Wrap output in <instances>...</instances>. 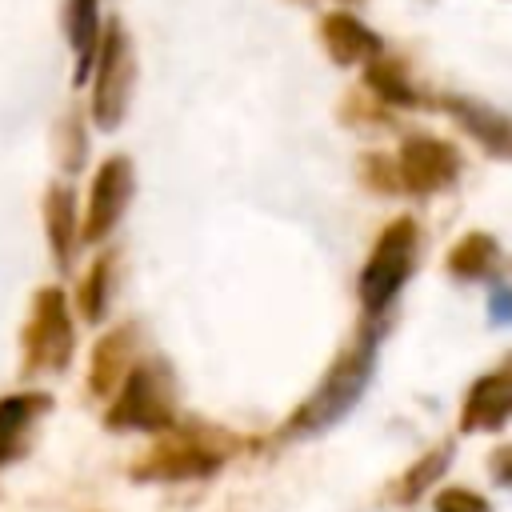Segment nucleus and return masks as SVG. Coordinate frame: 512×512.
<instances>
[{
    "mask_svg": "<svg viewBox=\"0 0 512 512\" xmlns=\"http://www.w3.org/2000/svg\"><path fill=\"white\" fill-rule=\"evenodd\" d=\"M296 4H312V0H296Z\"/></svg>",
    "mask_w": 512,
    "mask_h": 512,
    "instance_id": "nucleus-27",
    "label": "nucleus"
},
{
    "mask_svg": "<svg viewBox=\"0 0 512 512\" xmlns=\"http://www.w3.org/2000/svg\"><path fill=\"white\" fill-rule=\"evenodd\" d=\"M76 352V324H72V308L64 288L44 284L32 292L24 328H20V376L36 380V376H56L72 364Z\"/></svg>",
    "mask_w": 512,
    "mask_h": 512,
    "instance_id": "nucleus-5",
    "label": "nucleus"
},
{
    "mask_svg": "<svg viewBox=\"0 0 512 512\" xmlns=\"http://www.w3.org/2000/svg\"><path fill=\"white\" fill-rule=\"evenodd\" d=\"M508 416H512V372L508 368H492V372H484V376H476L468 384L456 428L464 436H472V432H504Z\"/></svg>",
    "mask_w": 512,
    "mask_h": 512,
    "instance_id": "nucleus-9",
    "label": "nucleus"
},
{
    "mask_svg": "<svg viewBox=\"0 0 512 512\" xmlns=\"http://www.w3.org/2000/svg\"><path fill=\"white\" fill-rule=\"evenodd\" d=\"M440 108L488 152V156H496V160H504L508 152H512V120L496 108V104H488V100H480V96H464V92H448L444 100H440Z\"/></svg>",
    "mask_w": 512,
    "mask_h": 512,
    "instance_id": "nucleus-11",
    "label": "nucleus"
},
{
    "mask_svg": "<svg viewBox=\"0 0 512 512\" xmlns=\"http://www.w3.org/2000/svg\"><path fill=\"white\" fill-rule=\"evenodd\" d=\"M452 456H456V448H452V440H444V444H436V448H428L420 460H412L404 472H400V480L392 484V500L396 504H412L416 496H424L428 488H436V480L448 472V464H452Z\"/></svg>",
    "mask_w": 512,
    "mask_h": 512,
    "instance_id": "nucleus-19",
    "label": "nucleus"
},
{
    "mask_svg": "<svg viewBox=\"0 0 512 512\" xmlns=\"http://www.w3.org/2000/svg\"><path fill=\"white\" fill-rule=\"evenodd\" d=\"M336 116H340V124H344V128H356V132H372V128H388V124H392V112H388L384 104H376L364 88L344 92V100H340Z\"/></svg>",
    "mask_w": 512,
    "mask_h": 512,
    "instance_id": "nucleus-21",
    "label": "nucleus"
},
{
    "mask_svg": "<svg viewBox=\"0 0 512 512\" xmlns=\"http://www.w3.org/2000/svg\"><path fill=\"white\" fill-rule=\"evenodd\" d=\"M432 512H496V508H492L488 496H480L464 484H448V488H436Z\"/></svg>",
    "mask_w": 512,
    "mask_h": 512,
    "instance_id": "nucleus-23",
    "label": "nucleus"
},
{
    "mask_svg": "<svg viewBox=\"0 0 512 512\" xmlns=\"http://www.w3.org/2000/svg\"><path fill=\"white\" fill-rule=\"evenodd\" d=\"M132 88H136V48L120 16H112L104 20L100 48L88 72V120L96 124V132H116L124 124Z\"/></svg>",
    "mask_w": 512,
    "mask_h": 512,
    "instance_id": "nucleus-6",
    "label": "nucleus"
},
{
    "mask_svg": "<svg viewBox=\"0 0 512 512\" xmlns=\"http://www.w3.org/2000/svg\"><path fill=\"white\" fill-rule=\"evenodd\" d=\"M376 352H380V328L364 320L360 332L332 356L316 388L288 412V420L280 424V440H308V436H324L328 428H336L364 400L376 376Z\"/></svg>",
    "mask_w": 512,
    "mask_h": 512,
    "instance_id": "nucleus-1",
    "label": "nucleus"
},
{
    "mask_svg": "<svg viewBox=\"0 0 512 512\" xmlns=\"http://www.w3.org/2000/svg\"><path fill=\"white\" fill-rule=\"evenodd\" d=\"M116 264H120V252H116V248H104V252H96V260L88 264V272H84L80 284H76V308H80V316H84L88 324L104 320V312H108Z\"/></svg>",
    "mask_w": 512,
    "mask_h": 512,
    "instance_id": "nucleus-18",
    "label": "nucleus"
},
{
    "mask_svg": "<svg viewBox=\"0 0 512 512\" xmlns=\"http://www.w3.org/2000/svg\"><path fill=\"white\" fill-rule=\"evenodd\" d=\"M344 4H364V0H344Z\"/></svg>",
    "mask_w": 512,
    "mask_h": 512,
    "instance_id": "nucleus-26",
    "label": "nucleus"
},
{
    "mask_svg": "<svg viewBox=\"0 0 512 512\" xmlns=\"http://www.w3.org/2000/svg\"><path fill=\"white\" fill-rule=\"evenodd\" d=\"M356 180L372 196H404L400 176H396V160L384 156V152H360L356 156Z\"/></svg>",
    "mask_w": 512,
    "mask_h": 512,
    "instance_id": "nucleus-22",
    "label": "nucleus"
},
{
    "mask_svg": "<svg viewBox=\"0 0 512 512\" xmlns=\"http://www.w3.org/2000/svg\"><path fill=\"white\" fill-rule=\"evenodd\" d=\"M320 44L336 68H356L384 52V40L348 8H332L320 16Z\"/></svg>",
    "mask_w": 512,
    "mask_h": 512,
    "instance_id": "nucleus-10",
    "label": "nucleus"
},
{
    "mask_svg": "<svg viewBox=\"0 0 512 512\" xmlns=\"http://www.w3.org/2000/svg\"><path fill=\"white\" fill-rule=\"evenodd\" d=\"M100 32H104L100 0H64V36H68V48L76 56V68H72L76 88L88 84V72H92L96 48H100Z\"/></svg>",
    "mask_w": 512,
    "mask_h": 512,
    "instance_id": "nucleus-17",
    "label": "nucleus"
},
{
    "mask_svg": "<svg viewBox=\"0 0 512 512\" xmlns=\"http://www.w3.org/2000/svg\"><path fill=\"white\" fill-rule=\"evenodd\" d=\"M240 452V440L228 428L208 420H176L172 428L156 432V440L132 460L128 476L136 484H184L220 472Z\"/></svg>",
    "mask_w": 512,
    "mask_h": 512,
    "instance_id": "nucleus-2",
    "label": "nucleus"
},
{
    "mask_svg": "<svg viewBox=\"0 0 512 512\" xmlns=\"http://www.w3.org/2000/svg\"><path fill=\"white\" fill-rule=\"evenodd\" d=\"M488 320L492 324H508L512 320V288L504 280H492V288H488Z\"/></svg>",
    "mask_w": 512,
    "mask_h": 512,
    "instance_id": "nucleus-24",
    "label": "nucleus"
},
{
    "mask_svg": "<svg viewBox=\"0 0 512 512\" xmlns=\"http://www.w3.org/2000/svg\"><path fill=\"white\" fill-rule=\"evenodd\" d=\"M44 236H48L52 264L60 272H68L72 256H76V244H80V212H76L72 188L60 184V180H52L44 188Z\"/></svg>",
    "mask_w": 512,
    "mask_h": 512,
    "instance_id": "nucleus-15",
    "label": "nucleus"
},
{
    "mask_svg": "<svg viewBox=\"0 0 512 512\" xmlns=\"http://www.w3.org/2000/svg\"><path fill=\"white\" fill-rule=\"evenodd\" d=\"M364 92L384 108H432L424 88L412 80L408 64L388 52H380L376 60L364 64Z\"/></svg>",
    "mask_w": 512,
    "mask_h": 512,
    "instance_id": "nucleus-14",
    "label": "nucleus"
},
{
    "mask_svg": "<svg viewBox=\"0 0 512 512\" xmlns=\"http://www.w3.org/2000/svg\"><path fill=\"white\" fill-rule=\"evenodd\" d=\"M416 264H420V228H416V216L400 212L376 232L368 260L356 276V300L368 324H376L392 308L400 288L412 280Z\"/></svg>",
    "mask_w": 512,
    "mask_h": 512,
    "instance_id": "nucleus-3",
    "label": "nucleus"
},
{
    "mask_svg": "<svg viewBox=\"0 0 512 512\" xmlns=\"http://www.w3.org/2000/svg\"><path fill=\"white\" fill-rule=\"evenodd\" d=\"M396 176H400V192L408 196H436L444 188H452L464 172V156L452 140L432 136V132H408L396 148Z\"/></svg>",
    "mask_w": 512,
    "mask_h": 512,
    "instance_id": "nucleus-7",
    "label": "nucleus"
},
{
    "mask_svg": "<svg viewBox=\"0 0 512 512\" xmlns=\"http://www.w3.org/2000/svg\"><path fill=\"white\" fill-rule=\"evenodd\" d=\"M48 412H52V396L40 392V388H24V392L0 396V468L28 452L32 428Z\"/></svg>",
    "mask_w": 512,
    "mask_h": 512,
    "instance_id": "nucleus-13",
    "label": "nucleus"
},
{
    "mask_svg": "<svg viewBox=\"0 0 512 512\" xmlns=\"http://www.w3.org/2000/svg\"><path fill=\"white\" fill-rule=\"evenodd\" d=\"M132 192H136V168H132V156L124 152H112L100 160L92 184H88V204H84V216H80V240L84 244H100L116 232L124 208L132 204Z\"/></svg>",
    "mask_w": 512,
    "mask_h": 512,
    "instance_id": "nucleus-8",
    "label": "nucleus"
},
{
    "mask_svg": "<svg viewBox=\"0 0 512 512\" xmlns=\"http://www.w3.org/2000/svg\"><path fill=\"white\" fill-rule=\"evenodd\" d=\"M500 264H504L500 240H496L492 232H484V228L464 232V236L448 248V256H444V272H448L452 280H464V284L492 280V276L500 272Z\"/></svg>",
    "mask_w": 512,
    "mask_h": 512,
    "instance_id": "nucleus-16",
    "label": "nucleus"
},
{
    "mask_svg": "<svg viewBox=\"0 0 512 512\" xmlns=\"http://www.w3.org/2000/svg\"><path fill=\"white\" fill-rule=\"evenodd\" d=\"M508 460H512V448H508V444H500V448L492 452V476H496V484H500V488H508V480H512V476H508Z\"/></svg>",
    "mask_w": 512,
    "mask_h": 512,
    "instance_id": "nucleus-25",
    "label": "nucleus"
},
{
    "mask_svg": "<svg viewBox=\"0 0 512 512\" xmlns=\"http://www.w3.org/2000/svg\"><path fill=\"white\" fill-rule=\"evenodd\" d=\"M136 344H140L136 324H116L92 344V356H88V392L92 396L108 400L120 388V380L136 364Z\"/></svg>",
    "mask_w": 512,
    "mask_h": 512,
    "instance_id": "nucleus-12",
    "label": "nucleus"
},
{
    "mask_svg": "<svg viewBox=\"0 0 512 512\" xmlns=\"http://www.w3.org/2000/svg\"><path fill=\"white\" fill-rule=\"evenodd\" d=\"M52 152H56V164L76 176L88 160V116L80 104H68L60 116H56V128H52Z\"/></svg>",
    "mask_w": 512,
    "mask_h": 512,
    "instance_id": "nucleus-20",
    "label": "nucleus"
},
{
    "mask_svg": "<svg viewBox=\"0 0 512 512\" xmlns=\"http://www.w3.org/2000/svg\"><path fill=\"white\" fill-rule=\"evenodd\" d=\"M176 416V376L164 360H136L120 388L108 400L104 428L108 432H164Z\"/></svg>",
    "mask_w": 512,
    "mask_h": 512,
    "instance_id": "nucleus-4",
    "label": "nucleus"
}]
</instances>
